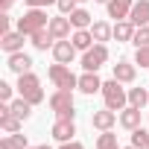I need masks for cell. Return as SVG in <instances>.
I'll return each instance as SVG.
<instances>
[{
  "mask_svg": "<svg viewBox=\"0 0 149 149\" xmlns=\"http://www.w3.org/2000/svg\"><path fill=\"white\" fill-rule=\"evenodd\" d=\"M108 18H117V21H126L132 6H134V0H108Z\"/></svg>",
  "mask_w": 149,
  "mask_h": 149,
  "instance_id": "9a60e30c",
  "label": "cell"
},
{
  "mask_svg": "<svg viewBox=\"0 0 149 149\" xmlns=\"http://www.w3.org/2000/svg\"><path fill=\"white\" fill-rule=\"evenodd\" d=\"M47 26H50V18L44 9H26L18 18V32H24V35H35L38 29H47Z\"/></svg>",
  "mask_w": 149,
  "mask_h": 149,
  "instance_id": "3957f363",
  "label": "cell"
},
{
  "mask_svg": "<svg viewBox=\"0 0 149 149\" xmlns=\"http://www.w3.org/2000/svg\"><path fill=\"white\" fill-rule=\"evenodd\" d=\"M143 149H149V143H146V146H143Z\"/></svg>",
  "mask_w": 149,
  "mask_h": 149,
  "instance_id": "ab89813d",
  "label": "cell"
},
{
  "mask_svg": "<svg viewBox=\"0 0 149 149\" xmlns=\"http://www.w3.org/2000/svg\"><path fill=\"white\" fill-rule=\"evenodd\" d=\"M97 149H120V143H117V134L108 129V132H102L100 137H97Z\"/></svg>",
  "mask_w": 149,
  "mask_h": 149,
  "instance_id": "484cf974",
  "label": "cell"
},
{
  "mask_svg": "<svg viewBox=\"0 0 149 149\" xmlns=\"http://www.w3.org/2000/svg\"><path fill=\"white\" fill-rule=\"evenodd\" d=\"M12 3H15V0H0V9H3V12H9V9H12Z\"/></svg>",
  "mask_w": 149,
  "mask_h": 149,
  "instance_id": "d590c367",
  "label": "cell"
},
{
  "mask_svg": "<svg viewBox=\"0 0 149 149\" xmlns=\"http://www.w3.org/2000/svg\"><path fill=\"white\" fill-rule=\"evenodd\" d=\"M6 67H9L12 73H18V76H21V73H29V70H32V58L21 50V53H12V56H9Z\"/></svg>",
  "mask_w": 149,
  "mask_h": 149,
  "instance_id": "4fadbf2b",
  "label": "cell"
},
{
  "mask_svg": "<svg viewBox=\"0 0 149 149\" xmlns=\"http://www.w3.org/2000/svg\"><path fill=\"white\" fill-rule=\"evenodd\" d=\"M18 94L26 100V102H32V105H38V102H44V91H41V79L35 76V73L29 70V73H21L18 76Z\"/></svg>",
  "mask_w": 149,
  "mask_h": 149,
  "instance_id": "7a4b0ae2",
  "label": "cell"
},
{
  "mask_svg": "<svg viewBox=\"0 0 149 149\" xmlns=\"http://www.w3.org/2000/svg\"><path fill=\"white\" fill-rule=\"evenodd\" d=\"M0 149H24V146H21V143L9 134V137H3V140H0Z\"/></svg>",
  "mask_w": 149,
  "mask_h": 149,
  "instance_id": "1f68e13d",
  "label": "cell"
},
{
  "mask_svg": "<svg viewBox=\"0 0 149 149\" xmlns=\"http://www.w3.org/2000/svg\"><path fill=\"white\" fill-rule=\"evenodd\" d=\"M129 21L134 26H146L149 24V0H134V6L129 12Z\"/></svg>",
  "mask_w": 149,
  "mask_h": 149,
  "instance_id": "5bb4252c",
  "label": "cell"
},
{
  "mask_svg": "<svg viewBox=\"0 0 149 149\" xmlns=\"http://www.w3.org/2000/svg\"><path fill=\"white\" fill-rule=\"evenodd\" d=\"M73 24H70V18L67 15H58V18H50V32H53V38L56 41H61V38H70L73 32Z\"/></svg>",
  "mask_w": 149,
  "mask_h": 149,
  "instance_id": "7c38bea8",
  "label": "cell"
},
{
  "mask_svg": "<svg viewBox=\"0 0 149 149\" xmlns=\"http://www.w3.org/2000/svg\"><path fill=\"white\" fill-rule=\"evenodd\" d=\"M24 38H26L24 32H12V29H9L6 35H0V50H3L6 56L21 53V50H24Z\"/></svg>",
  "mask_w": 149,
  "mask_h": 149,
  "instance_id": "ba28073f",
  "label": "cell"
},
{
  "mask_svg": "<svg viewBox=\"0 0 149 149\" xmlns=\"http://www.w3.org/2000/svg\"><path fill=\"white\" fill-rule=\"evenodd\" d=\"M53 58H56L58 64H70L73 58H76V47H73V41H67V38L56 41V47H53Z\"/></svg>",
  "mask_w": 149,
  "mask_h": 149,
  "instance_id": "9c48e42d",
  "label": "cell"
},
{
  "mask_svg": "<svg viewBox=\"0 0 149 149\" xmlns=\"http://www.w3.org/2000/svg\"><path fill=\"white\" fill-rule=\"evenodd\" d=\"M146 143H149V132H146V129H140V126H137V129H134V132H132V146H137V149H143V146H146Z\"/></svg>",
  "mask_w": 149,
  "mask_h": 149,
  "instance_id": "4316f807",
  "label": "cell"
},
{
  "mask_svg": "<svg viewBox=\"0 0 149 149\" xmlns=\"http://www.w3.org/2000/svg\"><path fill=\"white\" fill-rule=\"evenodd\" d=\"M50 108L56 117H64V120H73L76 114V102H73V91H61L56 88V94L50 97Z\"/></svg>",
  "mask_w": 149,
  "mask_h": 149,
  "instance_id": "5b68a950",
  "label": "cell"
},
{
  "mask_svg": "<svg viewBox=\"0 0 149 149\" xmlns=\"http://www.w3.org/2000/svg\"><path fill=\"white\" fill-rule=\"evenodd\" d=\"M134 76H137V70H134V64H132V61H117V64H114V79H117V82L132 85V82H134Z\"/></svg>",
  "mask_w": 149,
  "mask_h": 149,
  "instance_id": "ac0fdd59",
  "label": "cell"
},
{
  "mask_svg": "<svg viewBox=\"0 0 149 149\" xmlns=\"http://www.w3.org/2000/svg\"><path fill=\"white\" fill-rule=\"evenodd\" d=\"M102 100H105V108H111V111H123L126 108V102H129V91L123 88V82H117V79H108V82H102Z\"/></svg>",
  "mask_w": 149,
  "mask_h": 149,
  "instance_id": "6da1fadb",
  "label": "cell"
},
{
  "mask_svg": "<svg viewBox=\"0 0 149 149\" xmlns=\"http://www.w3.org/2000/svg\"><path fill=\"white\" fill-rule=\"evenodd\" d=\"M105 61H108V47H105V44H94V47L85 50V56H82V67H85V70H94V73H97Z\"/></svg>",
  "mask_w": 149,
  "mask_h": 149,
  "instance_id": "8992f818",
  "label": "cell"
},
{
  "mask_svg": "<svg viewBox=\"0 0 149 149\" xmlns=\"http://www.w3.org/2000/svg\"><path fill=\"white\" fill-rule=\"evenodd\" d=\"M24 3H26L29 9H44V6H50V3H56V0H24Z\"/></svg>",
  "mask_w": 149,
  "mask_h": 149,
  "instance_id": "d6a6232c",
  "label": "cell"
},
{
  "mask_svg": "<svg viewBox=\"0 0 149 149\" xmlns=\"http://www.w3.org/2000/svg\"><path fill=\"white\" fill-rule=\"evenodd\" d=\"M134 64L149 67V47H137V53H134Z\"/></svg>",
  "mask_w": 149,
  "mask_h": 149,
  "instance_id": "f1b7e54d",
  "label": "cell"
},
{
  "mask_svg": "<svg viewBox=\"0 0 149 149\" xmlns=\"http://www.w3.org/2000/svg\"><path fill=\"white\" fill-rule=\"evenodd\" d=\"M47 76H50V82L56 85V88H61V91H73V88H79V76L73 73L67 64H50V70H47Z\"/></svg>",
  "mask_w": 149,
  "mask_h": 149,
  "instance_id": "277c9868",
  "label": "cell"
},
{
  "mask_svg": "<svg viewBox=\"0 0 149 149\" xmlns=\"http://www.w3.org/2000/svg\"><path fill=\"white\" fill-rule=\"evenodd\" d=\"M67 18H70L73 29H91V12H88V9H79V6H76Z\"/></svg>",
  "mask_w": 149,
  "mask_h": 149,
  "instance_id": "44dd1931",
  "label": "cell"
},
{
  "mask_svg": "<svg viewBox=\"0 0 149 149\" xmlns=\"http://www.w3.org/2000/svg\"><path fill=\"white\" fill-rule=\"evenodd\" d=\"M76 3H79V0H56V6H58L61 15H70L73 9H76Z\"/></svg>",
  "mask_w": 149,
  "mask_h": 149,
  "instance_id": "f546056e",
  "label": "cell"
},
{
  "mask_svg": "<svg viewBox=\"0 0 149 149\" xmlns=\"http://www.w3.org/2000/svg\"><path fill=\"white\" fill-rule=\"evenodd\" d=\"M79 3H85V0H79Z\"/></svg>",
  "mask_w": 149,
  "mask_h": 149,
  "instance_id": "60d3db41",
  "label": "cell"
},
{
  "mask_svg": "<svg viewBox=\"0 0 149 149\" xmlns=\"http://www.w3.org/2000/svg\"><path fill=\"white\" fill-rule=\"evenodd\" d=\"M91 35H94L97 44H102V41H108L114 35V26H108L105 21H97V24H91Z\"/></svg>",
  "mask_w": 149,
  "mask_h": 149,
  "instance_id": "603a6c76",
  "label": "cell"
},
{
  "mask_svg": "<svg viewBox=\"0 0 149 149\" xmlns=\"http://www.w3.org/2000/svg\"><path fill=\"white\" fill-rule=\"evenodd\" d=\"M134 29H137V26H134L129 18H126V21H117V24H114V38H117V41H132V38H134Z\"/></svg>",
  "mask_w": 149,
  "mask_h": 149,
  "instance_id": "7402d4cb",
  "label": "cell"
},
{
  "mask_svg": "<svg viewBox=\"0 0 149 149\" xmlns=\"http://www.w3.org/2000/svg\"><path fill=\"white\" fill-rule=\"evenodd\" d=\"M29 149H50V146H47V143H41V146H29Z\"/></svg>",
  "mask_w": 149,
  "mask_h": 149,
  "instance_id": "8d00e7d4",
  "label": "cell"
},
{
  "mask_svg": "<svg viewBox=\"0 0 149 149\" xmlns=\"http://www.w3.org/2000/svg\"><path fill=\"white\" fill-rule=\"evenodd\" d=\"M21 126H24V120L18 114H12L9 102H3L0 105V129H3L6 134H15V132H21Z\"/></svg>",
  "mask_w": 149,
  "mask_h": 149,
  "instance_id": "52a82bcc",
  "label": "cell"
},
{
  "mask_svg": "<svg viewBox=\"0 0 149 149\" xmlns=\"http://www.w3.org/2000/svg\"><path fill=\"white\" fill-rule=\"evenodd\" d=\"M29 38H32V47H35V50H53V47H56V38H53L50 26H47V29H38V32L29 35Z\"/></svg>",
  "mask_w": 149,
  "mask_h": 149,
  "instance_id": "d6986e66",
  "label": "cell"
},
{
  "mask_svg": "<svg viewBox=\"0 0 149 149\" xmlns=\"http://www.w3.org/2000/svg\"><path fill=\"white\" fill-rule=\"evenodd\" d=\"M58 149H85V146H82L79 140H64V143H61Z\"/></svg>",
  "mask_w": 149,
  "mask_h": 149,
  "instance_id": "e575fe53",
  "label": "cell"
},
{
  "mask_svg": "<svg viewBox=\"0 0 149 149\" xmlns=\"http://www.w3.org/2000/svg\"><path fill=\"white\" fill-rule=\"evenodd\" d=\"M79 91L82 94H97V91H102V82H100V76H97V73L94 70H85L82 73V76H79Z\"/></svg>",
  "mask_w": 149,
  "mask_h": 149,
  "instance_id": "2e32d148",
  "label": "cell"
},
{
  "mask_svg": "<svg viewBox=\"0 0 149 149\" xmlns=\"http://www.w3.org/2000/svg\"><path fill=\"white\" fill-rule=\"evenodd\" d=\"M132 44H134V47H149V26H137Z\"/></svg>",
  "mask_w": 149,
  "mask_h": 149,
  "instance_id": "83f0119b",
  "label": "cell"
},
{
  "mask_svg": "<svg viewBox=\"0 0 149 149\" xmlns=\"http://www.w3.org/2000/svg\"><path fill=\"white\" fill-rule=\"evenodd\" d=\"M9 21H12V18H9V12L0 15V35H6V32H9Z\"/></svg>",
  "mask_w": 149,
  "mask_h": 149,
  "instance_id": "836d02e7",
  "label": "cell"
},
{
  "mask_svg": "<svg viewBox=\"0 0 149 149\" xmlns=\"http://www.w3.org/2000/svg\"><path fill=\"white\" fill-rule=\"evenodd\" d=\"M91 123H94V129H100V132H108V129H114V123H120V117H117V111H111V108H102V111H94Z\"/></svg>",
  "mask_w": 149,
  "mask_h": 149,
  "instance_id": "8fae6325",
  "label": "cell"
},
{
  "mask_svg": "<svg viewBox=\"0 0 149 149\" xmlns=\"http://www.w3.org/2000/svg\"><path fill=\"white\" fill-rule=\"evenodd\" d=\"M9 108H12V114H18L21 120H26V117L32 114V102H26L24 97H18V100H12V102H9Z\"/></svg>",
  "mask_w": 149,
  "mask_h": 149,
  "instance_id": "cb8c5ba5",
  "label": "cell"
},
{
  "mask_svg": "<svg viewBox=\"0 0 149 149\" xmlns=\"http://www.w3.org/2000/svg\"><path fill=\"white\" fill-rule=\"evenodd\" d=\"M12 85L9 82H0V102H12Z\"/></svg>",
  "mask_w": 149,
  "mask_h": 149,
  "instance_id": "4dcf8cb0",
  "label": "cell"
},
{
  "mask_svg": "<svg viewBox=\"0 0 149 149\" xmlns=\"http://www.w3.org/2000/svg\"><path fill=\"white\" fill-rule=\"evenodd\" d=\"M120 126L129 129V132H134V129L140 126V108H137V105H126V108L120 111Z\"/></svg>",
  "mask_w": 149,
  "mask_h": 149,
  "instance_id": "e0dca14e",
  "label": "cell"
},
{
  "mask_svg": "<svg viewBox=\"0 0 149 149\" xmlns=\"http://www.w3.org/2000/svg\"><path fill=\"white\" fill-rule=\"evenodd\" d=\"M123 149H137V146H123Z\"/></svg>",
  "mask_w": 149,
  "mask_h": 149,
  "instance_id": "f35d334b",
  "label": "cell"
},
{
  "mask_svg": "<svg viewBox=\"0 0 149 149\" xmlns=\"http://www.w3.org/2000/svg\"><path fill=\"white\" fill-rule=\"evenodd\" d=\"M94 3H108V0H94Z\"/></svg>",
  "mask_w": 149,
  "mask_h": 149,
  "instance_id": "74e56055",
  "label": "cell"
},
{
  "mask_svg": "<svg viewBox=\"0 0 149 149\" xmlns=\"http://www.w3.org/2000/svg\"><path fill=\"white\" fill-rule=\"evenodd\" d=\"M146 102H149V91H146V88H132V91H129V105L143 108Z\"/></svg>",
  "mask_w": 149,
  "mask_h": 149,
  "instance_id": "d4e9b609",
  "label": "cell"
},
{
  "mask_svg": "<svg viewBox=\"0 0 149 149\" xmlns=\"http://www.w3.org/2000/svg\"><path fill=\"white\" fill-rule=\"evenodd\" d=\"M73 134H76V123H73V120H64V117H56V123H53V137H56L58 143H64V140H73Z\"/></svg>",
  "mask_w": 149,
  "mask_h": 149,
  "instance_id": "30bf717a",
  "label": "cell"
},
{
  "mask_svg": "<svg viewBox=\"0 0 149 149\" xmlns=\"http://www.w3.org/2000/svg\"><path fill=\"white\" fill-rule=\"evenodd\" d=\"M70 41H73V47H76V50H82V53L94 47V35H91V29H73Z\"/></svg>",
  "mask_w": 149,
  "mask_h": 149,
  "instance_id": "ffe728a7",
  "label": "cell"
}]
</instances>
